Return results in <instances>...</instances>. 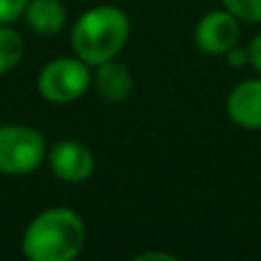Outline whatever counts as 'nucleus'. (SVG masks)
<instances>
[{"label": "nucleus", "instance_id": "nucleus-15", "mask_svg": "<svg viewBox=\"0 0 261 261\" xmlns=\"http://www.w3.org/2000/svg\"><path fill=\"white\" fill-rule=\"evenodd\" d=\"M138 261H149V259H161V261H174V257L167 252H142L135 257Z\"/></svg>", "mask_w": 261, "mask_h": 261}, {"label": "nucleus", "instance_id": "nucleus-1", "mask_svg": "<svg viewBox=\"0 0 261 261\" xmlns=\"http://www.w3.org/2000/svg\"><path fill=\"white\" fill-rule=\"evenodd\" d=\"M21 245L32 261H71L85 245V222L71 208H46L28 225Z\"/></svg>", "mask_w": 261, "mask_h": 261}, {"label": "nucleus", "instance_id": "nucleus-11", "mask_svg": "<svg viewBox=\"0 0 261 261\" xmlns=\"http://www.w3.org/2000/svg\"><path fill=\"white\" fill-rule=\"evenodd\" d=\"M225 9H229L239 21L261 23V0H222Z\"/></svg>", "mask_w": 261, "mask_h": 261}, {"label": "nucleus", "instance_id": "nucleus-8", "mask_svg": "<svg viewBox=\"0 0 261 261\" xmlns=\"http://www.w3.org/2000/svg\"><path fill=\"white\" fill-rule=\"evenodd\" d=\"M94 83H96V90H99L101 99L108 101V103H119V101H124L130 94V87H133L130 71L122 62H115V58L99 64Z\"/></svg>", "mask_w": 261, "mask_h": 261}, {"label": "nucleus", "instance_id": "nucleus-10", "mask_svg": "<svg viewBox=\"0 0 261 261\" xmlns=\"http://www.w3.org/2000/svg\"><path fill=\"white\" fill-rule=\"evenodd\" d=\"M23 60V39L16 30L0 25V76L12 71Z\"/></svg>", "mask_w": 261, "mask_h": 261}, {"label": "nucleus", "instance_id": "nucleus-4", "mask_svg": "<svg viewBox=\"0 0 261 261\" xmlns=\"http://www.w3.org/2000/svg\"><path fill=\"white\" fill-rule=\"evenodd\" d=\"M90 69L81 58H58L39 71L37 87L50 103H71L90 90Z\"/></svg>", "mask_w": 261, "mask_h": 261}, {"label": "nucleus", "instance_id": "nucleus-14", "mask_svg": "<svg viewBox=\"0 0 261 261\" xmlns=\"http://www.w3.org/2000/svg\"><path fill=\"white\" fill-rule=\"evenodd\" d=\"M227 53H229V64H231V67H245V64H250L248 48H245V50H239V48L234 46V48H229Z\"/></svg>", "mask_w": 261, "mask_h": 261}, {"label": "nucleus", "instance_id": "nucleus-7", "mask_svg": "<svg viewBox=\"0 0 261 261\" xmlns=\"http://www.w3.org/2000/svg\"><path fill=\"white\" fill-rule=\"evenodd\" d=\"M231 122L243 128H261V81H243L227 99Z\"/></svg>", "mask_w": 261, "mask_h": 261}, {"label": "nucleus", "instance_id": "nucleus-9", "mask_svg": "<svg viewBox=\"0 0 261 261\" xmlns=\"http://www.w3.org/2000/svg\"><path fill=\"white\" fill-rule=\"evenodd\" d=\"M25 21L39 35H55L67 23V9L60 0H28Z\"/></svg>", "mask_w": 261, "mask_h": 261}, {"label": "nucleus", "instance_id": "nucleus-12", "mask_svg": "<svg viewBox=\"0 0 261 261\" xmlns=\"http://www.w3.org/2000/svg\"><path fill=\"white\" fill-rule=\"evenodd\" d=\"M28 0H0V25L16 21L23 12H25Z\"/></svg>", "mask_w": 261, "mask_h": 261}, {"label": "nucleus", "instance_id": "nucleus-13", "mask_svg": "<svg viewBox=\"0 0 261 261\" xmlns=\"http://www.w3.org/2000/svg\"><path fill=\"white\" fill-rule=\"evenodd\" d=\"M248 55H250V64L261 73V35H257L248 46Z\"/></svg>", "mask_w": 261, "mask_h": 261}, {"label": "nucleus", "instance_id": "nucleus-2", "mask_svg": "<svg viewBox=\"0 0 261 261\" xmlns=\"http://www.w3.org/2000/svg\"><path fill=\"white\" fill-rule=\"evenodd\" d=\"M130 32V23L124 9L113 5L87 9L76 21L71 32V46L76 58L99 67L101 62L113 60L124 48Z\"/></svg>", "mask_w": 261, "mask_h": 261}, {"label": "nucleus", "instance_id": "nucleus-6", "mask_svg": "<svg viewBox=\"0 0 261 261\" xmlns=\"http://www.w3.org/2000/svg\"><path fill=\"white\" fill-rule=\"evenodd\" d=\"M48 165L58 179L78 184L94 172V153L78 140H62L48 151Z\"/></svg>", "mask_w": 261, "mask_h": 261}, {"label": "nucleus", "instance_id": "nucleus-5", "mask_svg": "<svg viewBox=\"0 0 261 261\" xmlns=\"http://www.w3.org/2000/svg\"><path fill=\"white\" fill-rule=\"evenodd\" d=\"M241 21L229 9H216L199 18L195 28V41L199 50L208 55H222L239 44Z\"/></svg>", "mask_w": 261, "mask_h": 261}, {"label": "nucleus", "instance_id": "nucleus-3", "mask_svg": "<svg viewBox=\"0 0 261 261\" xmlns=\"http://www.w3.org/2000/svg\"><path fill=\"white\" fill-rule=\"evenodd\" d=\"M46 156V140L37 128L21 124L0 126V174H30Z\"/></svg>", "mask_w": 261, "mask_h": 261}]
</instances>
